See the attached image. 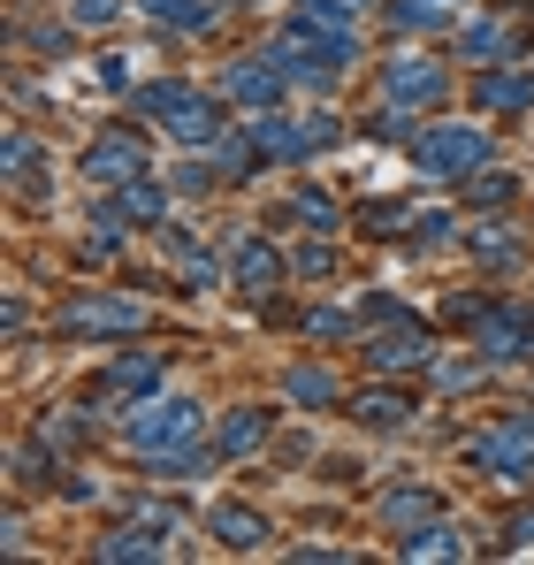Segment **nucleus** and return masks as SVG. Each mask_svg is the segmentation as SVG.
I'll return each instance as SVG.
<instances>
[{"mask_svg":"<svg viewBox=\"0 0 534 565\" xmlns=\"http://www.w3.org/2000/svg\"><path fill=\"white\" fill-rule=\"evenodd\" d=\"M436 512H450L436 481H389V489L374 497V520H382L389 535H405V527H420V520H436Z\"/></svg>","mask_w":534,"mask_h":565,"instance_id":"5701e85b","label":"nucleus"},{"mask_svg":"<svg viewBox=\"0 0 534 565\" xmlns=\"http://www.w3.org/2000/svg\"><path fill=\"white\" fill-rule=\"evenodd\" d=\"M138 15H146V23H161V31H183V39H206V31L222 23V8H214V0H138Z\"/></svg>","mask_w":534,"mask_h":565,"instance_id":"c85d7f7f","label":"nucleus"},{"mask_svg":"<svg viewBox=\"0 0 534 565\" xmlns=\"http://www.w3.org/2000/svg\"><path fill=\"white\" fill-rule=\"evenodd\" d=\"M282 222H306V237H344V206L321 184H290L282 191Z\"/></svg>","mask_w":534,"mask_h":565,"instance_id":"bb28decb","label":"nucleus"},{"mask_svg":"<svg viewBox=\"0 0 534 565\" xmlns=\"http://www.w3.org/2000/svg\"><path fill=\"white\" fill-rule=\"evenodd\" d=\"M458 99V70L444 54H420V46H397L374 77V107H405V115H444Z\"/></svg>","mask_w":534,"mask_h":565,"instance_id":"39448f33","label":"nucleus"},{"mask_svg":"<svg viewBox=\"0 0 534 565\" xmlns=\"http://www.w3.org/2000/svg\"><path fill=\"white\" fill-rule=\"evenodd\" d=\"M222 268H229V290H237V298L267 306L275 290H290V245H275L267 230H237V237L222 245Z\"/></svg>","mask_w":534,"mask_h":565,"instance_id":"1a4fd4ad","label":"nucleus"},{"mask_svg":"<svg viewBox=\"0 0 534 565\" xmlns=\"http://www.w3.org/2000/svg\"><path fill=\"white\" fill-rule=\"evenodd\" d=\"M275 390H282V405H298V413H344V397H352L329 360H290V367L275 375Z\"/></svg>","mask_w":534,"mask_h":565,"instance_id":"aec40b11","label":"nucleus"},{"mask_svg":"<svg viewBox=\"0 0 534 565\" xmlns=\"http://www.w3.org/2000/svg\"><path fill=\"white\" fill-rule=\"evenodd\" d=\"M512 199H520V177H512V169H496V161L466 184V206H473V214H496V206H512Z\"/></svg>","mask_w":534,"mask_h":565,"instance_id":"72a5a7b5","label":"nucleus"},{"mask_svg":"<svg viewBox=\"0 0 534 565\" xmlns=\"http://www.w3.org/2000/svg\"><path fill=\"white\" fill-rule=\"evenodd\" d=\"M214 93L229 99L237 115H275V107H290V70L253 46V54H237V62H222V77H214Z\"/></svg>","mask_w":534,"mask_h":565,"instance_id":"f8f14e48","label":"nucleus"},{"mask_svg":"<svg viewBox=\"0 0 534 565\" xmlns=\"http://www.w3.org/2000/svg\"><path fill=\"white\" fill-rule=\"evenodd\" d=\"M466 467L489 473V481H512V489H527V481H534V413H512V420L481 428V436L466 444Z\"/></svg>","mask_w":534,"mask_h":565,"instance_id":"9b49d317","label":"nucleus"},{"mask_svg":"<svg viewBox=\"0 0 534 565\" xmlns=\"http://www.w3.org/2000/svg\"><path fill=\"white\" fill-rule=\"evenodd\" d=\"M405 161H413V177H428V184H473V177L496 161V138H489V122L428 115V122L413 130V146H405Z\"/></svg>","mask_w":534,"mask_h":565,"instance_id":"7ed1b4c3","label":"nucleus"},{"mask_svg":"<svg viewBox=\"0 0 534 565\" xmlns=\"http://www.w3.org/2000/svg\"><path fill=\"white\" fill-rule=\"evenodd\" d=\"M130 107H138L146 130L177 138L183 153H206V146H222V130H229V99L191 85V77H146V85L130 93Z\"/></svg>","mask_w":534,"mask_h":565,"instance_id":"f257e3e1","label":"nucleus"},{"mask_svg":"<svg viewBox=\"0 0 534 565\" xmlns=\"http://www.w3.org/2000/svg\"><path fill=\"white\" fill-rule=\"evenodd\" d=\"M169 382V352H122V360H107L99 375L85 382L92 405H115V413H130L138 397H153Z\"/></svg>","mask_w":534,"mask_h":565,"instance_id":"4468645a","label":"nucleus"},{"mask_svg":"<svg viewBox=\"0 0 534 565\" xmlns=\"http://www.w3.org/2000/svg\"><path fill=\"white\" fill-rule=\"evenodd\" d=\"M337 268H344L337 237H306V245H290V282H329Z\"/></svg>","mask_w":534,"mask_h":565,"instance_id":"473e14b6","label":"nucleus"},{"mask_svg":"<svg viewBox=\"0 0 534 565\" xmlns=\"http://www.w3.org/2000/svg\"><path fill=\"white\" fill-rule=\"evenodd\" d=\"M466 99L489 115V122H520L534 107V70H520V62H496V70H473V85H466Z\"/></svg>","mask_w":534,"mask_h":565,"instance_id":"a211bd4d","label":"nucleus"},{"mask_svg":"<svg viewBox=\"0 0 534 565\" xmlns=\"http://www.w3.org/2000/svg\"><path fill=\"white\" fill-rule=\"evenodd\" d=\"M450 39H458L450 54H458L466 70H496V62H512V54H520V39H512V15H504V8L458 15V31H450Z\"/></svg>","mask_w":534,"mask_h":565,"instance_id":"6ab92c4d","label":"nucleus"},{"mask_svg":"<svg viewBox=\"0 0 534 565\" xmlns=\"http://www.w3.org/2000/svg\"><path fill=\"white\" fill-rule=\"evenodd\" d=\"M77 39H85V31H77L70 15H54V23H15V46H23V54H39V62H70V54H77Z\"/></svg>","mask_w":534,"mask_h":565,"instance_id":"2f4dec72","label":"nucleus"},{"mask_svg":"<svg viewBox=\"0 0 534 565\" xmlns=\"http://www.w3.org/2000/svg\"><path fill=\"white\" fill-rule=\"evenodd\" d=\"M153 245H161V260L183 276V290H214V282H229V268H222V260L183 230V222H161V230H153Z\"/></svg>","mask_w":534,"mask_h":565,"instance_id":"4be33fe9","label":"nucleus"},{"mask_svg":"<svg viewBox=\"0 0 534 565\" xmlns=\"http://www.w3.org/2000/svg\"><path fill=\"white\" fill-rule=\"evenodd\" d=\"M290 558H298V565H337V558H359V551H337V543H298Z\"/></svg>","mask_w":534,"mask_h":565,"instance_id":"e433bc0d","label":"nucleus"},{"mask_svg":"<svg viewBox=\"0 0 534 565\" xmlns=\"http://www.w3.org/2000/svg\"><path fill=\"white\" fill-rule=\"evenodd\" d=\"M253 138H260L267 169H306V161H321L344 138V122L337 115H290V107H275V115H253Z\"/></svg>","mask_w":534,"mask_h":565,"instance_id":"6e6552de","label":"nucleus"},{"mask_svg":"<svg viewBox=\"0 0 534 565\" xmlns=\"http://www.w3.org/2000/svg\"><path fill=\"white\" fill-rule=\"evenodd\" d=\"M466 344L489 360V367H520V360H534V298H489L481 306V321L466 329Z\"/></svg>","mask_w":534,"mask_h":565,"instance_id":"9d476101","label":"nucleus"},{"mask_svg":"<svg viewBox=\"0 0 534 565\" xmlns=\"http://www.w3.org/2000/svg\"><path fill=\"white\" fill-rule=\"evenodd\" d=\"M450 230H458V214H450V206H413V214H405V245H413V253L444 245Z\"/></svg>","mask_w":534,"mask_h":565,"instance_id":"f704fd0d","label":"nucleus"},{"mask_svg":"<svg viewBox=\"0 0 534 565\" xmlns=\"http://www.w3.org/2000/svg\"><path fill=\"white\" fill-rule=\"evenodd\" d=\"M23 321H31V298H23V290H15V298H8V344H15V337H23Z\"/></svg>","mask_w":534,"mask_h":565,"instance_id":"4c0bfd02","label":"nucleus"},{"mask_svg":"<svg viewBox=\"0 0 534 565\" xmlns=\"http://www.w3.org/2000/svg\"><path fill=\"white\" fill-rule=\"evenodd\" d=\"M352 352H359V367H366V375H405V382H428V367L444 360V344H436V329H428L420 313L366 329Z\"/></svg>","mask_w":534,"mask_h":565,"instance_id":"423d86ee","label":"nucleus"},{"mask_svg":"<svg viewBox=\"0 0 534 565\" xmlns=\"http://www.w3.org/2000/svg\"><path fill=\"white\" fill-rule=\"evenodd\" d=\"M46 329L70 337V344H115V337H146L153 306L130 298V290H70L62 306H46Z\"/></svg>","mask_w":534,"mask_h":565,"instance_id":"20e7f679","label":"nucleus"},{"mask_svg":"<svg viewBox=\"0 0 534 565\" xmlns=\"http://www.w3.org/2000/svg\"><path fill=\"white\" fill-rule=\"evenodd\" d=\"M512 543H520V551H534V504L520 512V520H512Z\"/></svg>","mask_w":534,"mask_h":565,"instance_id":"58836bf2","label":"nucleus"},{"mask_svg":"<svg viewBox=\"0 0 534 565\" xmlns=\"http://www.w3.org/2000/svg\"><path fill=\"white\" fill-rule=\"evenodd\" d=\"M382 15H389V31H458V15H466V0H382Z\"/></svg>","mask_w":534,"mask_h":565,"instance_id":"c756f323","label":"nucleus"},{"mask_svg":"<svg viewBox=\"0 0 534 565\" xmlns=\"http://www.w3.org/2000/svg\"><path fill=\"white\" fill-rule=\"evenodd\" d=\"M466 253H473L489 276H512V268L527 260V237H520V222H504V214H481V222H473V237H466Z\"/></svg>","mask_w":534,"mask_h":565,"instance_id":"b1692460","label":"nucleus"},{"mask_svg":"<svg viewBox=\"0 0 534 565\" xmlns=\"http://www.w3.org/2000/svg\"><path fill=\"white\" fill-rule=\"evenodd\" d=\"M344 420H352V428H366V436H397V428H413V420H420V382L374 375L366 390H352V397H344Z\"/></svg>","mask_w":534,"mask_h":565,"instance_id":"ddd939ff","label":"nucleus"},{"mask_svg":"<svg viewBox=\"0 0 534 565\" xmlns=\"http://www.w3.org/2000/svg\"><path fill=\"white\" fill-rule=\"evenodd\" d=\"M344 8H352V15H374V8H382V0H344Z\"/></svg>","mask_w":534,"mask_h":565,"instance_id":"ea45409f","label":"nucleus"},{"mask_svg":"<svg viewBox=\"0 0 534 565\" xmlns=\"http://www.w3.org/2000/svg\"><path fill=\"white\" fill-rule=\"evenodd\" d=\"M46 169H54V146L15 122V130H8V184H15V199H39V191H46Z\"/></svg>","mask_w":534,"mask_h":565,"instance_id":"a878e982","label":"nucleus"},{"mask_svg":"<svg viewBox=\"0 0 534 565\" xmlns=\"http://www.w3.org/2000/svg\"><path fill=\"white\" fill-rule=\"evenodd\" d=\"M199 527L214 535V551H237V558L267 551V535H275V520H267L260 504H245V497H214V504L199 512Z\"/></svg>","mask_w":534,"mask_h":565,"instance_id":"f3484780","label":"nucleus"},{"mask_svg":"<svg viewBox=\"0 0 534 565\" xmlns=\"http://www.w3.org/2000/svg\"><path fill=\"white\" fill-rule=\"evenodd\" d=\"M122 8H138V0H70V23L77 31H107V23H122Z\"/></svg>","mask_w":534,"mask_h":565,"instance_id":"c9c22d12","label":"nucleus"},{"mask_svg":"<svg viewBox=\"0 0 534 565\" xmlns=\"http://www.w3.org/2000/svg\"><path fill=\"white\" fill-rule=\"evenodd\" d=\"M77 177L92 191H122L138 177H153V146H146V122H107L92 130V146L77 153Z\"/></svg>","mask_w":534,"mask_h":565,"instance_id":"0eeeda50","label":"nucleus"},{"mask_svg":"<svg viewBox=\"0 0 534 565\" xmlns=\"http://www.w3.org/2000/svg\"><path fill=\"white\" fill-rule=\"evenodd\" d=\"M275 436H282V405H229V413L214 420V436H206V444H214V459H222V467H237V459H260Z\"/></svg>","mask_w":534,"mask_h":565,"instance_id":"dca6fc26","label":"nucleus"},{"mask_svg":"<svg viewBox=\"0 0 534 565\" xmlns=\"http://www.w3.org/2000/svg\"><path fill=\"white\" fill-rule=\"evenodd\" d=\"M23 436H39L46 451H62V459H77V451L92 444V420H85V405H62V413L46 405V413H39V420H31Z\"/></svg>","mask_w":534,"mask_h":565,"instance_id":"cd10ccee","label":"nucleus"},{"mask_svg":"<svg viewBox=\"0 0 534 565\" xmlns=\"http://www.w3.org/2000/svg\"><path fill=\"white\" fill-rule=\"evenodd\" d=\"M298 337H306V344H359V337H366V313H359V298L298 306Z\"/></svg>","mask_w":534,"mask_h":565,"instance_id":"393cba45","label":"nucleus"},{"mask_svg":"<svg viewBox=\"0 0 534 565\" xmlns=\"http://www.w3.org/2000/svg\"><path fill=\"white\" fill-rule=\"evenodd\" d=\"M206 436H214V420H206V405H199L191 390H153V397H138V405L122 413V428H115V444H122L130 459L191 451V444H206Z\"/></svg>","mask_w":534,"mask_h":565,"instance_id":"f03ea898","label":"nucleus"},{"mask_svg":"<svg viewBox=\"0 0 534 565\" xmlns=\"http://www.w3.org/2000/svg\"><path fill=\"white\" fill-rule=\"evenodd\" d=\"M512 8H527V0H512Z\"/></svg>","mask_w":534,"mask_h":565,"instance_id":"a19ab883","label":"nucleus"},{"mask_svg":"<svg viewBox=\"0 0 534 565\" xmlns=\"http://www.w3.org/2000/svg\"><path fill=\"white\" fill-rule=\"evenodd\" d=\"M397 558H473V543H458L450 512H436V520H420V527L397 535Z\"/></svg>","mask_w":534,"mask_h":565,"instance_id":"7c9ffc66","label":"nucleus"},{"mask_svg":"<svg viewBox=\"0 0 534 565\" xmlns=\"http://www.w3.org/2000/svg\"><path fill=\"white\" fill-rule=\"evenodd\" d=\"M177 512H146V520H115L99 543H92V558H122V565H153V558H177Z\"/></svg>","mask_w":534,"mask_h":565,"instance_id":"2eb2a0df","label":"nucleus"},{"mask_svg":"<svg viewBox=\"0 0 534 565\" xmlns=\"http://www.w3.org/2000/svg\"><path fill=\"white\" fill-rule=\"evenodd\" d=\"M161 177H169V169H161ZM161 177H138V184L107 191L92 214H99V222H130V230H161V222H177V214H169V191H161Z\"/></svg>","mask_w":534,"mask_h":565,"instance_id":"412c9836","label":"nucleus"}]
</instances>
